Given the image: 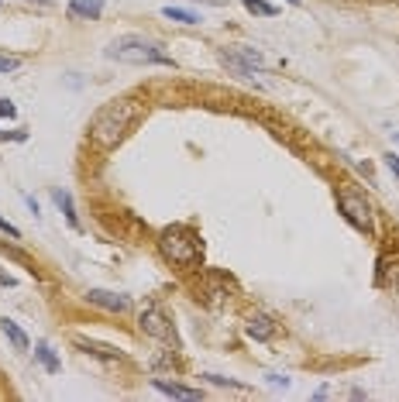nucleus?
Masks as SVG:
<instances>
[{
  "instance_id": "nucleus-1",
  "label": "nucleus",
  "mask_w": 399,
  "mask_h": 402,
  "mask_svg": "<svg viewBox=\"0 0 399 402\" xmlns=\"http://www.w3.org/2000/svg\"><path fill=\"white\" fill-rule=\"evenodd\" d=\"M141 117V107L134 100H110L97 110V117L90 121V138L97 148H117L128 131L134 128V121Z\"/></svg>"
},
{
  "instance_id": "nucleus-2",
  "label": "nucleus",
  "mask_w": 399,
  "mask_h": 402,
  "mask_svg": "<svg viewBox=\"0 0 399 402\" xmlns=\"http://www.w3.org/2000/svg\"><path fill=\"white\" fill-rule=\"evenodd\" d=\"M107 59L114 62H128V66H172V59L162 52L155 38L145 35H121L107 45Z\"/></svg>"
},
{
  "instance_id": "nucleus-3",
  "label": "nucleus",
  "mask_w": 399,
  "mask_h": 402,
  "mask_svg": "<svg viewBox=\"0 0 399 402\" xmlns=\"http://www.w3.org/2000/svg\"><path fill=\"white\" fill-rule=\"evenodd\" d=\"M159 251L172 262V265H183V268L200 265V258H203V244H200V238H196V231L186 227V224L165 227V231L159 234Z\"/></svg>"
},
{
  "instance_id": "nucleus-4",
  "label": "nucleus",
  "mask_w": 399,
  "mask_h": 402,
  "mask_svg": "<svg viewBox=\"0 0 399 402\" xmlns=\"http://www.w3.org/2000/svg\"><path fill=\"white\" fill-rule=\"evenodd\" d=\"M338 210L345 214V220L355 227V231H362V234H372L375 231L372 203H369L362 193H355V189H341V193H338Z\"/></svg>"
},
{
  "instance_id": "nucleus-5",
  "label": "nucleus",
  "mask_w": 399,
  "mask_h": 402,
  "mask_svg": "<svg viewBox=\"0 0 399 402\" xmlns=\"http://www.w3.org/2000/svg\"><path fill=\"white\" fill-rule=\"evenodd\" d=\"M220 62H224L227 69H234L238 76H255V73L266 69V59L255 52V49H248V45H238V49L220 52Z\"/></svg>"
},
{
  "instance_id": "nucleus-6",
  "label": "nucleus",
  "mask_w": 399,
  "mask_h": 402,
  "mask_svg": "<svg viewBox=\"0 0 399 402\" xmlns=\"http://www.w3.org/2000/svg\"><path fill=\"white\" fill-rule=\"evenodd\" d=\"M138 323H141V330H145V334L159 337V341H165V344H176V330H172L169 317L162 313L159 306H145V310H141V317H138Z\"/></svg>"
},
{
  "instance_id": "nucleus-7",
  "label": "nucleus",
  "mask_w": 399,
  "mask_h": 402,
  "mask_svg": "<svg viewBox=\"0 0 399 402\" xmlns=\"http://www.w3.org/2000/svg\"><path fill=\"white\" fill-rule=\"evenodd\" d=\"M86 299L93 303V306H100V310H110V313H124L131 303H128V296H117L110 293V289H90Z\"/></svg>"
},
{
  "instance_id": "nucleus-8",
  "label": "nucleus",
  "mask_w": 399,
  "mask_h": 402,
  "mask_svg": "<svg viewBox=\"0 0 399 402\" xmlns=\"http://www.w3.org/2000/svg\"><path fill=\"white\" fill-rule=\"evenodd\" d=\"M275 330H279V327L272 323L268 313H251V317H248V337H255V341H272Z\"/></svg>"
},
{
  "instance_id": "nucleus-9",
  "label": "nucleus",
  "mask_w": 399,
  "mask_h": 402,
  "mask_svg": "<svg viewBox=\"0 0 399 402\" xmlns=\"http://www.w3.org/2000/svg\"><path fill=\"white\" fill-rule=\"evenodd\" d=\"M379 286H389V289H399V255H382L379 258Z\"/></svg>"
},
{
  "instance_id": "nucleus-10",
  "label": "nucleus",
  "mask_w": 399,
  "mask_h": 402,
  "mask_svg": "<svg viewBox=\"0 0 399 402\" xmlns=\"http://www.w3.org/2000/svg\"><path fill=\"white\" fill-rule=\"evenodd\" d=\"M100 14H104V0H73V4H69V18L97 21Z\"/></svg>"
},
{
  "instance_id": "nucleus-11",
  "label": "nucleus",
  "mask_w": 399,
  "mask_h": 402,
  "mask_svg": "<svg viewBox=\"0 0 399 402\" xmlns=\"http://www.w3.org/2000/svg\"><path fill=\"white\" fill-rule=\"evenodd\" d=\"M152 385L162 396H172V399H203L200 389H186V385H176V382H165V378H152Z\"/></svg>"
},
{
  "instance_id": "nucleus-12",
  "label": "nucleus",
  "mask_w": 399,
  "mask_h": 402,
  "mask_svg": "<svg viewBox=\"0 0 399 402\" xmlns=\"http://www.w3.org/2000/svg\"><path fill=\"white\" fill-rule=\"evenodd\" d=\"M52 200H55V207L66 214L69 227H76V231H80V217H76V207H73V196H69L66 189H52Z\"/></svg>"
},
{
  "instance_id": "nucleus-13",
  "label": "nucleus",
  "mask_w": 399,
  "mask_h": 402,
  "mask_svg": "<svg viewBox=\"0 0 399 402\" xmlns=\"http://www.w3.org/2000/svg\"><path fill=\"white\" fill-rule=\"evenodd\" d=\"M0 330H4V337H7V341H11V344H14L18 351H28L25 330H21V327H18L14 320H7V317H4V320H0Z\"/></svg>"
},
{
  "instance_id": "nucleus-14",
  "label": "nucleus",
  "mask_w": 399,
  "mask_h": 402,
  "mask_svg": "<svg viewBox=\"0 0 399 402\" xmlns=\"http://www.w3.org/2000/svg\"><path fill=\"white\" fill-rule=\"evenodd\" d=\"M76 344H80L83 351H90V354H97V358H107V361H117V358H121V351H117V348H107V344L86 341V337H76Z\"/></svg>"
},
{
  "instance_id": "nucleus-15",
  "label": "nucleus",
  "mask_w": 399,
  "mask_h": 402,
  "mask_svg": "<svg viewBox=\"0 0 399 402\" xmlns=\"http://www.w3.org/2000/svg\"><path fill=\"white\" fill-rule=\"evenodd\" d=\"M35 358H38V361H42V365L52 372V375L59 372V368H62V365H59V358H55V351L49 348L45 341H38V344H35Z\"/></svg>"
},
{
  "instance_id": "nucleus-16",
  "label": "nucleus",
  "mask_w": 399,
  "mask_h": 402,
  "mask_svg": "<svg viewBox=\"0 0 399 402\" xmlns=\"http://www.w3.org/2000/svg\"><path fill=\"white\" fill-rule=\"evenodd\" d=\"M162 14H165L169 21H179V25H200V14L183 11V7H162Z\"/></svg>"
},
{
  "instance_id": "nucleus-17",
  "label": "nucleus",
  "mask_w": 399,
  "mask_h": 402,
  "mask_svg": "<svg viewBox=\"0 0 399 402\" xmlns=\"http://www.w3.org/2000/svg\"><path fill=\"white\" fill-rule=\"evenodd\" d=\"M244 7H248L251 14H262V18H272V14H275V7H272L268 0H244Z\"/></svg>"
},
{
  "instance_id": "nucleus-18",
  "label": "nucleus",
  "mask_w": 399,
  "mask_h": 402,
  "mask_svg": "<svg viewBox=\"0 0 399 402\" xmlns=\"http://www.w3.org/2000/svg\"><path fill=\"white\" fill-rule=\"evenodd\" d=\"M18 69H21L18 55H0V73H18Z\"/></svg>"
},
{
  "instance_id": "nucleus-19",
  "label": "nucleus",
  "mask_w": 399,
  "mask_h": 402,
  "mask_svg": "<svg viewBox=\"0 0 399 402\" xmlns=\"http://www.w3.org/2000/svg\"><path fill=\"white\" fill-rule=\"evenodd\" d=\"M207 382H213V385H231V389H248L244 382H238V378H224V375H203Z\"/></svg>"
},
{
  "instance_id": "nucleus-20",
  "label": "nucleus",
  "mask_w": 399,
  "mask_h": 402,
  "mask_svg": "<svg viewBox=\"0 0 399 402\" xmlns=\"http://www.w3.org/2000/svg\"><path fill=\"white\" fill-rule=\"evenodd\" d=\"M0 117H7V121H14V117H18V107H14L11 100H0Z\"/></svg>"
},
{
  "instance_id": "nucleus-21",
  "label": "nucleus",
  "mask_w": 399,
  "mask_h": 402,
  "mask_svg": "<svg viewBox=\"0 0 399 402\" xmlns=\"http://www.w3.org/2000/svg\"><path fill=\"white\" fill-rule=\"evenodd\" d=\"M0 231H4V234H7V238H14V241H18V238H21V231H18V227H14V224H11V220H4V217H0Z\"/></svg>"
},
{
  "instance_id": "nucleus-22",
  "label": "nucleus",
  "mask_w": 399,
  "mask_h": 402,
  "mask_svg": "<svg viewBox=\"0 0 399 402\" xmlns=\"http://www.w3.org/2000/svg\"><path fill=\"white\" fill-rule=\"evenodd\" d=\"M268 385H272V389H286V385H290V378H286V375H268Z\"/></svg>"
},
{
  "instance_id": "nucleus-23",
  "label": "nucleus",
  "mask_w": 399,
  "mask_h": 402,
  "mask_svg": "<svg viewBox=\"0 0 399 402\" xmlns=\"http://www.w3.org/2000/svg\"><path fill=\"white\" fill-rule=\"evenodd\" d=\"M386 165H389V172L399 179V155H393V152H389V155H386Z\"/></svg>"
},
{
  "instance_id": "nucleus-24",
  "label": "nucleus",
  "mask_w": 399,
  "mask_h": 402,
  "mask_svg": "<svg viewBox=\"0 0 399 402\" xmlns=\"http://www.w3.org/2000/svg\"><path fill=\"white\" fill-rule=\"evenodd\" d=\"M0 286H14V279H11V275H4V272H0Z\"/></svg>"
},
{
  "instance_id": "nucleus-25",
  "label": "nucleus",
  "mask_w": 399,
  "mask_h": 402,
  "mask_svg": "<svg viewBox=\"0 0 399 402\" xmlns=\"http://www.w3.org/2000/svg\"><path fill=\"white\" fill-rule=\"evenodd\" d=\"M290 4H299V0H290Z\"/></svg>"
},
{
  "instance_id": "nucleus-26",
  "label": "nucleus",
  "mask_w": 399,
  "mask_h": 402,
  "mask_svg": "<svg viewBox=\"0 0 399 402\" xmlns=\"http://www.w3.org/2000/svg\"><path fill=\"white\" fill-rule=\"evenodd\" d=\"M396 141H399V131H396Z\"/></svg>"
}]
</instances>
